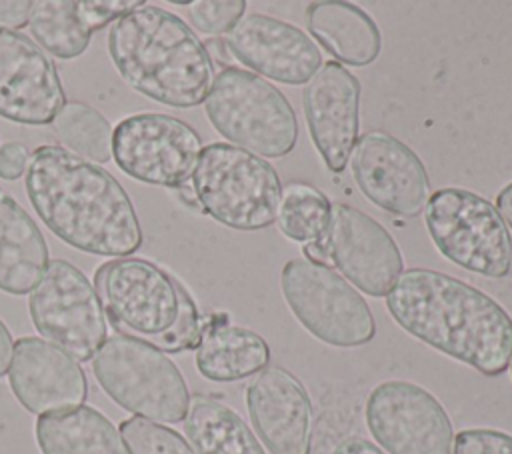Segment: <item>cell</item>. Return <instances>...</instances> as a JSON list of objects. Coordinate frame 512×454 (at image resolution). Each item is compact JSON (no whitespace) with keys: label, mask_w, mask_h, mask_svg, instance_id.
Instances as JSON below:
<instances>
[{"label":"cell","mask_w":512,"mask_h":454,"mask_svg":"<svg viewBox=\"0 0 512 454\" xmlns=\"http://www.w3.org/2000/svg\"><path fill=\"white\" fill-rule=\"evenodd\" d=\"M24 186L38 218L66 244L116 258L142 246L136 208L102 166L62 146L44 144L30 154Z\"/></svg>","instance_id":"1"},{"label":"cell","mask_w":512,"mask_h":454,"mask_svg":"<svg viewBox=\"0 0 512 454\" xmlns=\"http://www.w3.org/2000/svg\"><path fill=\"white\" fill-rule=\"evenodd\" d=\"M386 308L402 330L484 376H498L510 366V314L460 278L408 268L386 294Z\"/></svg>","instance_id":"2"},{"label":"cell","mask_w":512,"mask_h":454,"mask_svg":"<svg viewBox=\"0 0 512 454\" xmlns=\"http://www.w3.org/2000/svg\"><path fill=\"white\" fill-rule=\"evenodd\" d=\"M108 54L122 80L146 98L172 106L202 104L214 82L204 42L170 10L142 4L110 24Z\"/></svg>","instance_id":"3"},{"label":"cell","mask_w":512,"mask_h":454,"mask_svg":"<svg viewBox=\"0 0 512 454\" xmlns=\"http://www.w3.org/2000/svg\"><path fill=\"white\" fill-rule=\"evenodd\" d=\"M204 110L214 130L250 154L282 158L298 142V120L288 98L262 76L226 66L212 82Z\"/></svg>","instance_id":"4"},{"label":"cell","mask_w":512,"mask_h":454,"mask_svg":"<svg viewBox=\"0 0 512 454\" xmlns=\"http://www.w3.org/2000/svg\"><path fill=\"white\" fill-rule=\"evenodd\" d=\"M198 206L234 230H262L276 222L282 184L276 168L238 146L212 142L202 148L192 174Z\"/></svg>","instance_id":"5"},{"label":"cell","mask_w":512,"mask_h":454,"mask_svg":"<svg viewBox=\"0 0 512 454\" xmlns=\"http://www.w3.org/2000/svg\"><path fill=\"white\" fill-rule=\"evenodd\" d=\"M100 388L124 410L152 422H184L190 392L178 366L146 340L112 334L92 358Z\"/></svg>","instance_id":"6"},{"label":"cell","mask_w":512,"mask_h":454,"mask_svg":"<svg viewBox=\"0 0 512 454\" xmlns=\"http://www.w3.org/2000/svg\"><path fill=\"white\" fill-rule=\"evenodd\" d=\"M426 230L438 252L456 266L488 278H504L512 270V236L480 194L446 186L428 196Z\"/></svg>","instance_id":"7"},{"label":"cell","mask_w":512,"mask_h":454,"mask_svg":"<svg viewBox=\"0 0 512 454\" xmlns=\"http://www.w3.org/2000/svg\"><path fill=\"white\" fill-rule=\"evenodd\" d=\"M280 288L290 312L320 342L356 348L376 336L368 302L332 268L292 258L280 272Z\"/></svg>","instance_id":"8"},{"label":"cell","mask_w":512,"mask_h":454,"mask_svg":"<svg viewBox=\"0 0 512 454\" xmlns=\"http://www.w3.org/2000/svg\"><path fill=\"white\" fill-rule=\"evenodd\" d=\"M34 328L70 358L88 362L108 338V324L96 288L72 262L50 260L28 296Z\"/></svg>","instance_id":"9"},{"label":"cell","mask_w":512,"mask_h":454,"mask_svg":"<svg viewBox=\"0 0 512 454\" xmlns=\"http://www.w3.org/2000/svg\"><path fill=\"white\" fill-rule=\"evenodd\" d=\"M202 152L200 134L184 120L140 112L122 118L112 132V158L138 182L180 188L194 174Z\"/></svg>","instance_id":"10"},{"label":"cell","mask_w":512,"mask_h":454,"mask_svg":"<svg viewBox=\"0 0 512 454\" xmlns=\"http://www.w3.org/2000/svg\"><path fill=\"white\" fill-rule=\"evenodd\" d=\"M104 314L118 334L150 340L178 316L176 278L146 258H114L94 274Z\"/></svg>","instance_id":"11"},{"label":"cell","mask_w":512,"mask_h":454,"mask_svg":"<svg viewBox=\"0 0 512 454\" xmlns=\"http://www.w3.org/2000/svg\"><path fill=\"white\" fill-rule=\"evenodd\" d=\"M366 426L386 454H450L454 432L444 406L406 380L378 384L366 400Z\"/></svg>","instance_id":"12"},{"label":"cell","mask_w":512,"mask_h":454,"mask_svg":"<svg viewBox=\"0 0 512 454\" xmlns=\"http://www.w3.org/2000/svg\"><path fill=\"white\" fill-rule=\"evenodd\" d=\"M322 242L342 278L368 296H386L402 274L404 262L392 234L350 204H332Z\"/></svg>","instance_id":"13"},{"label":"cell","mask_w":512,"mask_h":454,"mask_svg":"<svg viewBox=\"0 0 512 454\" xmlns=\"http://www.w3.org/2000/svg\"><path fill=\"white\" fill-rule=\"evenodd\" d=\"M350 170L360 192L378 208L404 218H414L426 208V166L396 136L384 130L362 134L350 154Z\"/></svg>","instance_id":"14"},{"label":"cell","mask_w":512,"mask_h":454,"mask_svg":"<svg viewBox=\"0 0 512 454\" xmlns=\"http://www.w3.org/2000/svg\"><path fill=\"white\" fill-rule=\"evenodd\" d=\"M64 104V88L52 58L20 30L0 26V116L46 126Z\"/></svg>","instance_id":"15"},{"label":"cell","mask_w":512,"mask_h":454,"mask_svg":"<svg viewBox=\"0 0 512 454\" xmlns=\"http://www.w3.org/2000/svg\"><path fill=\"white\" fill-rule=\"evenodd\" d=\"M224 44L250 72L288 86L306 84L322 66L320 48L306 32L260 12L244 14Z\"/></svg>","instance_id":"16"},{"label":"cell","mask_w":512,"mask_h":454,"mask_svg":"<svg viewBox=\"0 0 512 454\" xmlns=\"http://www.w3.org/2000/svg\"><path fill=\"white\" fill-rule=\"evenodd\" d=\"M302 108L310 138L332 172H342L358 140L360 82L338 62H326L306 82Z\"/></svg>","instance_id":"17"},{"label":"cell","mask_w":512,"mask_h":454,"mask_svg":"<svg viewBox=\"0 0 512 454\" xmlns=\"http://www.w3.org/2000/svg\"><path fill=\"white\" fill-rule=\"evenodd\" d=\"M8 382L16 400L38 416L74 410L88 396V380L82 366L54 344L36 336L16 340Z\"/></svg>","instance_id":"18"},{"label":"cell","mask_w":512,"mask_h":454,"mask_svg":"<svg viewBox=\"0 0 512 454\" xmlns=\"http://www.w3.org/2000/svg\"><path fill=\"white\" fill-rule=\"evenodd\" d=\"M250 422L272 454H310L312 402L304 384L282 366H266L246 386Z\"/></svg>","instance_id":"19"},{"label":"cell","mask_w":512,"mask_h":454,"mask_svg":"<svg viewBox=\"0 0 512 454\" xmlns=\"http://www.w3.org/2000/svg\"><path fill=\"white\" fill-rule=\"evenodd\" d=\"M142 4L140 0H34L28 28L42 50L72 60L88 48L92 32Z\"/></svg>","instance_id":"20"},{"label":"cell","mask_w":512,"mask_h":454,"mask_svg":"<svg viewBox=\"0 0 512 454\" xmlns=\"http://www.w3.org/2000/svg\"><path fill=\"white\" fill-rule=\"evenodd\" d=\"M50 264L48 244L34 218L0 188V290L30 294Z\"/></svg>","instance_id":"21"},{"label":"cell","mask_w":512,"mask_h":454,"mask_svg":"<svg viewBox=\"0 0 512 454\" xmlns=\"http://www.w3.org/2000/svg\"><path fill=\"white\" fill-rule=\"evenodd\" d=\"M306 26L316 42L348 66H368L382 50V34L374 18L344 0H318L306 8Z\"/></svg>","instance_id":"22"},{"label":"cell","mask_w":512,"mask_h":454,"mask_svg":"<svg viewBox=\"0 0 512 454\" xmlns=\"http://www.w3.org/2000/svg\"><path fill=\"white\" fill-rule=\"evenodd\" d=\"M194 362L198 372L212 382H236L268 366L270 346L254 330L214 316L202 324Z\"/></svg>","instance_id":"23"},{"label":"cell","mask_w":512,"mask_h":454,"mask_svg":"<svg viewBox=\"0 0 512 454\" xmlns=\"http://www.w3.org/2000/svg\"><path fill=\"white\" fill-rule=\"evenodd\" d=\"M36 442L42 454H130L120 430L100 410L84 404L40 416Z\"/></svg>","instance_id":"24"},{"label":"cell","mask_w":512,"mask_h":454,"mask_svg":"<svg viewBox=\"0 0 512 454\" xmlns=\"http://www.w3.org/2000/svg\"><path fill=\"white\" fill-rule=\"evenodd\" d=\"M184 432L196 454H266L232 408L204 394L190 398Z\"/></svg>","instance_id":"25"},{"label":"cell","mask_w":512,"mask_h":454,"mask_svg":"<svg viewBox=\"0 0 512 454\" xmlns=\"http://www.w3.org/2000/svg\"><path fill=\"white\" fill-rule=\"evenodd\" d=\"M52 130L76 156L94 164H104L112 158V126L102 112L86 102H66L52 120Z\"/></svg>","instance_id":"26"},{"label":"cell","mask_w":512,"mask_h":454,"mask_svg":"<svg viewBox=\"0 0 512 454\" xmlns=\"http://www.w3.org/2000/svg\"><path fill=\"white\" fill-rule=\"evenodd\" d=\"M332 204L314 186L290 182L282 186L276 222L280 232L292 242L320 240L328 228Z\"/></svg>","instance_id":"27"},{"label":"cell","mask_w":512,"mask_h":454,"mask_svg":"<svg viewBox=\"0 0 512 454\" xmlns=\"http://www.w3.org/2000/svg\"><path fill=\"white\" fill-rule=\"evenodd\" d=\"M120 436L130 454H196L176 430L138 416L122 420Z\"/></svg>","instance_id":"28"},{"label":"cell","mask_w":512,"mask_h":454,"mask_svg":"<svg viewBox=\"0 0 512 454\" xmlns=\"http://www.w3.org/2000/svg\"><path fill=\"white\" fill-rule=\"evenodd\" d=\"M176 290H178V300H180L176 322L166 332L146 340L152 346H156L158 350H162L164 354L166 352L174 354V352H184V350L196 348L200 342V334H202V320H200V312H198L194 298L178 280H176Z\"/></svg>","instance_id":"29"},{"label":"cell","mask_w":512,"mask_h":454,"mask_svg":"<svg viewBox=\"0 0 512 454\" xmlns=\"http://www.w3.org/2000/svg\"><path fill=\"white\" fill-rule=\"evenodd\" d=\"M246 14L244 0H196L188 4L190 24L208 36L230 32Z\"/></svg>","instance_id":"30"},{"label":"cell","mask_w":512,"mask_h":454,"mask_svg":"<svg viewBox=\"0 0 512 454\" xmlns=\"http://www.w3.org/2000/svg\"><path fill=\"white\" fill-rule=\"evenodd\" d=\"M452 444V454H512V434L492 428L462 430Z\"/></svg>","instance_id":"31"},{"label":"cell","mask_w":512,"mask_h":454,"mask_svg":"<svg viewBox=\"0 0 512 454\" xmlns=\"http://www.w3.org/2000/svg\"><path fill=\"white\" fill-rule=\"evenodd\" d=\"M30 162V152L22 142L0 144V178L18 180L26 174Z\"/></svg>","instance_id":"32"},{"label":"cell","mask_w":512,"mask_h":454,"mask_svg":"<svg viewBox=\"0 0 512 454\" xmlns=\"http://www.w3.org/2000/svg\"><path fill=\"white\" fill-rule=\"evenodd\" d=\"M32 0H0V26L20 30L28 26Z\"/></svg>","instance_id":"33"},{"label":"cell","mask_w":512,"mask_h":454,"mask_svg":"<svg viewBox=\"0 0 512 454\" xmlns=\"http://www.w3.org/2000/svg\"><path fill=\"white\" fill-rule=\"evenodd\" d=\"M332 454H386L382 448H378L374 442L362 436H348L334 448Z\"/></svg>","instance_id":"34"},{"label":"cell","mask_w":512,"mask_h":454,"mask_svg":"<svg viewBox=\"0 0 512 454\" xmlns=\"http://www.w3.org/2000/svg\"><path fill=\"white\" fill-rule=\"evenodd\" d=\"M302 252H304V260L312 262V264H320V266H328L332 268V262H330V254H328V248L326 244L320 240H314V242H306L302 246Z\"/></svg>","instance_id":"35"},{"label":"cell","mask_w":512,"mask_h":454,"mask_svg":"<svg viewBox=\"0 0 512 454\" xmlns=\"http://www.w3.org/2000/svg\"><path fill=\"white\" fill-rule=\"evenodd\" d=\"M12 352H14V340L8 330V326L0 320V378L8 372L10 362H12Z\"/></svg>","instance_id":"36"},{"label":"cell","mask_w":512,"mask_h":454,"mask_svg":"<svg viewBox=\"0 0 512 454\" xmlns=\"http://www.w3.org/2000/svg\"><path fill=\"white\" fill-rule=\"evenodd\" d=\"M496 210L502 220L512 228V182L506 184L496 196Z\"/></svg>","instance_id":"37"},{"label":"cell","mask_w":512,"mask_h":454,"mask_svg":"<svg viewBox=\"0 0 512 454\" xmlns=\"http://www.w3.org/2000/svg\"><path fill=\"white\" fill-rule=\"evenodd\" d=\"M510 374H512V360H510Z\"/></svg>","instance_id":"38"}]
</instances>
